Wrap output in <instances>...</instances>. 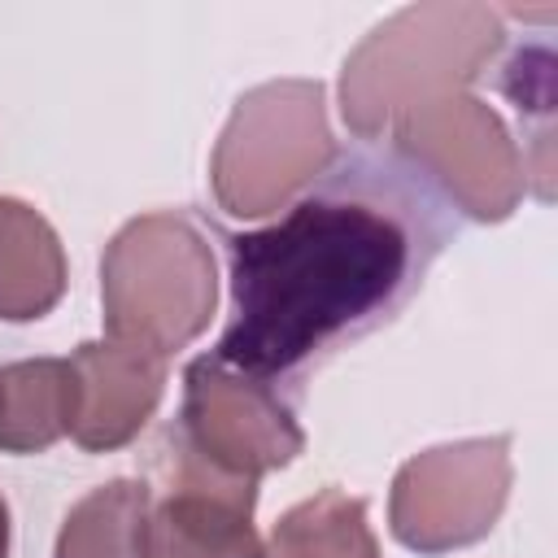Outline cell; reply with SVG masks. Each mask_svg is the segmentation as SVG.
Returning a JSON list of instances; mask_svg holds the SVG:
<instances>
[{"label":"cell","mask_w":558,"mask_h":558,"mask_svg":"<svg viewBox=\"0 0 558 558\" xmlns=\"http://www.w3.org/2000/svg\"><path fill=\"white\" fill-rule=\"evenodd\" d=\"M432 201L384 166L353 161L279 222L227 235V366L275 384L392 318L440 253Z\"/></svg>","instance_id":"obj_1"},{"label":"cell","mask_w":558,"mask_h":558,"mask_svg":"<svg viewBox=\"0 0 558 558\" xmlns=\"http://www.w3.org/2000/svg\"><path fill=\"white\" fill-rule=\"evenodd\" d=\"M501 39V13L475 0H432L392 13L344 61L340 113L349 131L375 140L405 109L462 92L484 74Z\"/></svg>","instance_id":"obj_2"},{"label":"cell","mask_w":558,"mask_h":558,"mask_svg":"<svg viewBox=\"0 0 558 558\" xmlns=\"http://www.w3.org/2000/svg\"><path fill=\"white\" fill-rule=\"evenodd\" d=\"M100 305L109 340L157 357L187 349L218 305V266L205 231L183 214L131 218L100 257Z\"/></svg>","instance_id":"obj_3"},{"label":"cell","mask_w":558,"mask_h":558,"mask_svg":"<svg viewBox=\"0 0 558 558\" xmlns=\"http://www.w3.org/2000/svg\"><path fill=\"white\" fill-rule=\"evenodd\" d=\"M336 161L327 87L318 78H275L244 92L214 144L209 183L231 218H270Z\"/></svg>","instance_id":"obj_4"},{"label":"cell","mask_w":558,"mask_h":558,"mask_svg":"<svg viewBox=\"0 0 558 558\" xmlns=\"http://www.w3.org/2000/svg\"><path fill=\"white\" fill-rule=\"evenodd\" d=\"M397 153L423 170L475 222H506L527 187L519 144L493 105L471 92H445L392 122Z\"/></svg>","instance_id":"obj_5"},{"label":"cell","mask_w":558,"mask_h":558,"mask_svg":"<svg viewBox=\"0 0 558 558\" xmlns=\"http://www.w3.org/2000/svg\"><path fill=\"white\" fill-rule=\"evenodd\" d=\"M510 436H471L414 453L388 493V527L405 549L449 554L484 541L510 497Z\"/></svg>","instance_id":"obj_6"},{"label":"cell","mask_w":558,"mask_h":558,"mask_svg":"<svg viewBox=\"0 0 558 558\" xmlns=\"http://www.w3.org/2000/svg\"><path fill=\"white\" fill-rule=\"evenodd\" d=\"M179 449L214 475L257 484L266 471L296 462L305 432L270 384L222 357H196L183 371Z\"/></svg>","instance_id":"obj_7"},{"label":"cell","mask_w":558,"mask_h":558,"mask_svg":"<svg viewBox=\"0 0 558 558\" xmlns=\"http://www.w3.org/2000/svg\"><path fill=\"white\" fill-rule=\"evenodd\" d=\"M174 453L170 493L148 510L144 558H266L253 527L257 484L214 475L179 445Z\"/></svg>","instance_id":"obj_8"},{"label":"cell","mask_w":558,"mask_h":558,"mask_svg":"<svg viewBox=\"0 0 558 558\" xmlns=\"http://www.w3.org/2000/svg\"><path fill=\"white\" fill-rule=\"evenodd\" d=\"M65 362L74 384V410L65 436L87 453H109L131 445L161 405L166 357L122 340H87Z\"/></svg>","instance_id":"obj_9"},{"label":"cell","mask_w":558,"mask_h":558,"mask_svg":"<svg viewBox=\"0 0 558 558\" xmlns=\"http://www.w3.org/2000/svg\"><path fill=\"white\" fill-rule=\"evenodd\" d=\"M65 292V248L52 222L17 201L0 196V318H44Z\"/></svg>","instance_id":"obj_10"},{"label":"cell","mask_w":558,"mask_h":558,"mask_svg":"<svg viewBox=\"0 0 558 558\" xmlns=\"http://www.w3.org/2000/svg\"><path fill=\"white\" fill-rule=\"evenodd\" d=\"M74 384L65 357L0 366V453H44L70 432Z\"/></svg>","instance_id":"obj_11"},{"label":"cell","mask_w":558,"mask_h":558,"mask_svg":"<svg viewBox=\"0 0 558 558\" xmlns=\"http://www.w3.org/2000/svg\"><path fill=\"white\" fill-rule=\"evenodd\" d=\"M153 493L140 480H109L70 506L57 558H144Z\"/></svg>","instance_id":"obj_12"},{"label":"cell","mask_w":558,"mask_h":558,"mask_svg":"<svg viewBox=\"0 0 558 558\" xmlns=\"http://www.w3.org/2000/svg\"><path fill=\"white\" fill-rule=\"evenodd\" d=\"M266 558H379L366 501L340 488L314 493L275 523Z\"/></svg>","instance_id":"obj_13"},{"label":"cell","mask_w":558,"mask_h":558,"mask_svg":"<svg viewBox=\"0 0 558 558\" xmlns=\"http://www.w3.org/2000/svg\"><path fill=\"white\" fill-rule=\"evenodd\" d=\"M0 558H9V506L0 497Z\"/></svg>","instance_id":"obj_14"}]
</instances>
